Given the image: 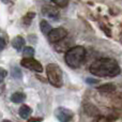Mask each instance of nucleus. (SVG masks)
I'll use <instances>...</instances> for the list:
<instances>
[{
    "mask_svg": "<svg viewBox=\"0 0 122 122\" xmlns=\"http://www.w3.org/2000/svg\"><path fill=\"white\" fill-rule=\"evenodd\" d=\"M89 71L97 77H115L121 72L116 60L110 58H101L91 63Z\"/></svg>",
    "mask_w": 122,
    "mask_h": 122,
    "instance_id": "obj_1",
    "label": "nucleus"
},
{
    "mask_svg": "<svg viewBox=\"0 0 122 122\" xmlns=\"http://www.w3.org/2000/svg\"><path fill=\"white\" fill-rule=\"evenodd\" d=\"M86 57V49L82 46H73L65 53V63L72 69H77L82 64Z\"/></svg>",
    "mask_w": 122,
    "mask_h": 122,
    "instance_id": "obj_2",
    "label": "nucleus"
},
{
    "mask_svg": "<svg viewBox=\"0 0 122 122\" xmlns=\"http://www.w3.org/2000/svg\"><path fill=\"white\" fill-rule=\"evenodd\" d=\"M46 74H47L48 81L54 87L60 88L63 85V73H62L61 67L58 64H56V63H49V64H47Z\"/></svg>",
    "mask_w": 122,
    "mask_h": 122,
    "instance_id": "obj_3",
    "label": "nucleus"
},
{
    "mask_svg": "<svg viewBox=\"0 0 122 122\" xmlns=\"http://www.w3.org/2000/svg\"><path fill=\"white\" fill-rule=\"evenodd\" d=\"M67 36V32L64 28L59 27L56 28V29H51V32L47 34V38H48V41L51 43H59L60 41H62L63 39H65Z\"/></svg>",
    "mask_w": 122,
    "mask_h": 122,
    "instance_id": "obj_4",
    "label": "nucleus"
},
{
    "mask_svg": "<svg viewBox=\"0 0 122 122\" xmlns=\"http://www.w3.org/2000/svg\"><path fill=\"white\" fill-rule=\"evenodd\" d=\"M20 64L26 69H29L31 71H34L36 73H41L43 72V66L38 60L33 59L32 57H25L24 59H21Z\"/></svg>",
    "mask_w": 122,
    "mask_h": 122,
    "instance_id": "obj_5",
    "label": "nucleus"
},
{
    "mask_svg": "<svg viewBox=\"0 0 122 122\" xmlns=\"http://www.w3.org/2000/svg\"><path fill=\"white\" fill-rule=\"evenodd\" d=\"M55 116L59 121H71L74 117V112L67 108L58 107L55 110Z\"/></svg>",
    "mask_w": 122,
    "mask_h": 122,
    "instance_id": "obj_6",
    "label": "nucleus"
},
{
    "mask_svg": "<svg viewBox=\"0 0 122 122\" xmlns=\"http://www.w3.org/2000/svg\"><path fill=\"white\" fill-rule=\"evenodd\" d=\"M42 13H43L44 16H47V17H49V18L56 19V18L59 17V12H58V10L56 8H54V6H51V5L43 6Z\"/></svg>",
    "mask_w": 122,
    "mask_h": 122,
    "instance_id": "obj_7",
    "label": "nucleus"
},
{
    "mask_svg": "<svg viewBox=\"0 0 122 122\" xmlns=\"http://www.w3.org/2000/svg\"><path fill=\"white\" fill-rule=\"evenodd\" d=\"M84 109L86 112V114L88 116H91V117H97V116H100V110L97 108V106H94L93 104L91 103H86L84 105Z\"/></svg>",
    "mask_w": 122,
    "mask_h": 122,
    "instance_id": "obj_8",
    "label": "nucleus"
},
{
    "mask_svg": "<svg viewBox=\"0 0 122 122\" xmlns=\"http://www.w3.org/2000/svg\"><path fill=\"white\" fill-rule=\"evenodd\" d=\"M12 46L14 47L16 51H20V49L25 46V40H24L23 36H15L12 40Z\"/></svg>",
    "mask_w": 122,
    "mask_h": 122,
    "instance_id": "obj_9",
    "label": "nucleus"
},
{
    "mask_svg": "<svg viewBox=\"0 0 122 122\" xmlns=\"http://www.w3.org/2000/svg\"><path fill=\"white\" fill-rule=\"evenodd\" d=\"M99 92H102V93H105V94H108V93H112L116 90V87L112 84H105V85H102L97 88Z\"/></svg>",
    "mask_w": 122,
    "mask_h": 122,
    "instance_id": "obj_10",
    "label": "nucleus"
},
{
    "mask_svg": "<svg viewBox=\"0 0 122 122\" xmlns=\"http://www.w3.org/2000/svg\"><path fill=\"white\" fill-rule=\"evenodd\" d=\"M25 100H26V94L23 92H15V93H13L12 97H11V101L16 104L23 103Z\"/></svg>",
    "mask_w": 122,
    "mask_h": 122,
    "instance_id": "obj_11",
    "label": "nucleus"
},
{
    "mask_svg": "<svg viewBox=\"0 0 122 122\" xmlns=\"http://www.w3.org/2000/svg\"><path fill=\"white\" fill-rule=\"evenodd\" d=\"M18 112H19V116H20L23 119H28L29 116L31 115L32 110L28 105H23V106H20Z\"/></svg>",
    "mask_w": 122,
    "mask_h": 122,
    "instance_id": "obj_12",
    "label": "nucleus"
},
{
    "mask_svg": "<svg viewBox=\"0 0 122 122\" xmlns=\"http://www.w3.org/2000/svg\"><path fill=\"white\" fill-rule=\"evenodd\" d=\"M40 28H41V31H42L43 34H45V36H47V34L51 32V30L53 29L51 28V26L48 24V21L46 20H42L40 23Z\"/></svg>",
    "mask_w": 122,
    "mask_h": 122,
    "instance_id": "obj_13",
    "label": "nucleus"
},
{
    "mask_svg": "<svg viewBox=\"0 0 122 122\" xmlns=\"http://www.w3.org/2000/svg\"><path fill=\"white\" fill-rule=\"evenodd\" d=\"M34 16H36V13L28 12L27 14L23 17V24H24V25H26V26L30 25V24H31V21H32V19L34 18Z\"/></svg>",
    "mask_w": 122,
    "mask_h": 122,
    "instance_id": "obj_14",
    "label": "nucleus"
},
{
    "mask_svg": "<svg viewBox=\"0 0 122 122\" xmlns=\"http://www.w3.org/2000/svg\"><path fill=\"white\" fill-rule=\"evenodd\" d=\"M23 55L25 56V57H32V56L34 55V49L32 48V47H25L23 51Z\"/></svg>",
    "mask_w": 122,
    "mask_h": 122,
    "instance_id": "obj_15",
    "label": "nucleus"
},
{
    "mask_svg": "<svg viewBox=\"0 0 122 122\" xmlns=\"http://www.w3.org/2000/svg\"><path fill=\"white\" fill-rule=\"evenodd\" d=\"M51 1H53L56 5L60 6V8H64V6H66L67 4H69L70 0H51Z\"/></svg>",
    "mask_w": 122,
    "mask_h": 122,
    "instance_id": "obj_16",
    "label": "nucleus"
},
{
    "mask_svg": "<svg viewBox=\"0 0 122 122\" xmlns=\"http://www.w3.org/2000/svg\"><path fill=\"white\" fill-rule=\"evenodd\" d=\"M6 71L4 69H2V67H0V84H1L2 81H3V79L5 78V76H6Z\"/></svg>",
    "mask_w": 122,
    "mask_h": 122,
    "instance_id": "obj_17",
    "label": "nucleus"
},
{
    "mask_svg": "<svg viewBox=\"0 0 122 122\" xmlns=\"http://www.w3.org/2000/svg\"><path fill=\"white\" fill-rule=\"evenodd\" d=\"M12 75L14 76L15 78H20V77H21V73H20V71H19L18 69H16V67H15V69L13 70Z\"/></svg>",
    "mask_w": 122,
    "mask_h": 122,
    "instance_id": "obj_18",
    "label": "nucleus"
},
{
    "mask_svg": "<svg viewBox=\"0 0 122 122\" xmlns=\"http://www.w3.org/2000/svg\"><path fill=\"white\" fill-rule=\"evenodd\" d=\"M4 47H5V42L2 38H0V51H2Z\"/></svg>",
    "mask_w": 122,
    "mask_h": 122,
    "instance_id": "obj_19",
    "label": "nucleus"
},
{
    "mask_svg": "<svg viewBox=\"0 0 122 122\" xmlns=\"http://www.w3.org/2000/svg\"><path fill=\"white\" fill-rule=\"evenodd\" d=\"M29 121H42V118H31V119H28Z\"/></svg>",
    "mask_w": 122,
    "mask_h": 122,
    "instance_id": "obj_20",
    "label": "nucleus"
},
{
    "mask_svg": "<svg viewBox=\"0 0 122 122\" xmlns=\"http://www.w3.org/2000/svg\"><path fill=\"white\" fill-rule=\"evenodd\" d=\"M97 80H95V79H90V78H88V79H87V82H89V84H90V82H92V84H94V82H97Z\"/></svg>",
    "mask_w": 122,
    "mask_h": 122,
    "instance_id": "obj_21",
    "label": "nucleus"
},
{
    "mask_svg": "<svg viewBox=\"0 0 122 122\" xmlns=\"http://www.w3.org/2000/svg\"><path fill=\"white\" fill-rule=\"evenodd\" d=\"M2 2H4V3H9V2H11L12 0H1Z\"/></svg>",
    "mask_w": 122,
    "mask_h": 122,
    "instance_id": "obj_22",
    "label": "nucleus"
}]
</instances>
